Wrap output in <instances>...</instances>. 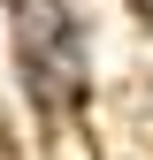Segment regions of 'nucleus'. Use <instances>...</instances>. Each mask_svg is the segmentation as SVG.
Returning <instances> with one entry per match:
<instances>
[{
  "label": "nucleus",
  "mask_w": 153,
  "mask_h": 160,
  "mask_svg": "<svg viewBox=\"0 0 153 160\" xmlns=\"http://www.w3.org/2000/svg\"><path fill=\"white\" fill-rule=\"evenodd\" d=\"M138 15H153V0H138Z\"/></svg>",
  "instance_id": "nucleus-1"
}]
</instances>
